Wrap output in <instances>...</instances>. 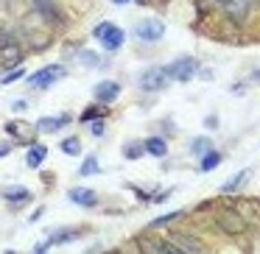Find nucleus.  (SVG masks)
I'll use <instances>...</instances> for the list:
<instances>
[{"label":"nucleus","mask_w":260,"mask_h":254,"mask_svg":"<svg viewBox=\"0 0 260 254\" xmlns=\"http://www.w3.org/2000/svg\"><path fill=\"white\" fill-rule=\"evenodd\" d=\"M34 3H37V12H40L42 17H48L53 25H62L64 23V14L56 9V3H53V0H34Z\"/></svg>","instance_id":"9b49d317"},{"label":"nucleus","mask_w":260,"mask_h":254,"mask_svg":"<svg viewBox=\"0 0 260 254\" xmlns=\"http://www.w3.org/2000/svg\"><path fill=\"white\" fill-rule=\"evenodd\" d=\"M193 154H207L210 151V140L207 137H199V140H193Z\"/></svg>","instance_id":"bb28decb"},{"label":"nucleus","mask_w":260,"mask_h":254,"mask_svg":"<svg viewBox=\"0 0 260 254\" xmlns=\"http://www.w3.org/2000/svg\"><path fill=\"white\" fill-rule=\"evenodd\" d=\"M107 118V109L104 106H87L84 112H81V123H90V120H101Z\"/></svg>","instance_id":"aec40b11"},{"label":"nucleus","mask_w":260,"mask_h":254,"mask_svg":"<svg viewBox=\"0 0 260 254\" xmlns=\"http://www.w3.org/2000/svg\"><path fill=\"white\" fill-rule=\"evenodd\" d=\"M176 218H182V209H176V212H168V215H162V218H154L151 224H148V229H157V226H165V224H174Z\"/></svg>","instance_id":"4be33fe9"},{"label":"nucleus","mask_w":260,"mask_h":254,"mask_svg":"<svg viewBox=\"0 0 260 254\" xmlns=\"http://www.w3.org/2000/svg\"><path fill=\"white\" fill-rule=\"evenodd\" d=\"M246 182H249V170H241V173H235L230 182H224V185H221V193H235L238 187L246 185Z\"/></svg>","instance_id":"dca6fc26"},{"label":"nucleus","mask_w":260,"mask_h":254,"mask_svg":"<svg viewBox=\"0 0 260 254\" xmlns=\"http://www.w3.org/2000/svg\"><path fill=\"white\" fill-rule=\"evenodd\" d=\"M92 134H95V137L104 134V118L101 120H92Z\"/></svg>","instance_id":"c85d7f7f"},{"label":"nucleus","mask_w":260,"mask_h":254,"mask_svg":"<svg viewBox=\"0 0 260 254\" xmlns=\"http://www.w3.org/2000/svg\"><path fill=\"white\" fill-rule=\"evenodd\" d=\"M23 48L17 45V42H6V45L0 48V64H3V67H20V64H23Z\"/></svg>","instance_id":"6e6552de"},{"label":"nucleus","mask_w":260,"mask_h":254,"mask_svg":"<svg viewBox=\"0 0 260 254\" xmlns=\"http://www.w3.org/2000/svg\"><path fill=\"white\" fill-rule=\"evenodd\" d=\"M45 157H48V148L45 146H31L25 162H28V168H40V165L45 162Z\"/></svg>","instance_id":"4468645a"},{"label":"nucleus","mask_w":260,"mask_h":254,"mask_svg":"<svg viewBox=\"0 0 260 254\" xmlns=\"http://www.w3.org/2000/svg\"><path fill=\"white\" fill-rule=\"evenodd\" d=\"M62 151H64V154H70V157H79V154H81V142H79V137H68V140H62Z\"/></svg>","instance_id":"412c9836"},{"label":"nucleus","mask_w":260,"mask_h":254,"mask_svg":"<svg viewBox=\"0 0 260 254\" xmlns=\"http://www.w3.org/2000/svg\"><path fill=\"white\" fill-rule=\"evenodd\" d=\"M218 162H221V154H218V151H207V154L202 157V165H199V168H202L204 173H210V170L218 168Z\"/></svg>","instance_id":"f3484780"},{"label":"nucleus","mask_w":260,"mask_h":254,"mask_svg":"<svg viewBox=\"0 0 260 254\" xmlns=\"http://www.w3.org/2000/svg\"><path fill=\"white\" fill-rule=\"evenodd\" d=\"M23 76H25V70H23V67H12L6 76H3V79H0V81H3V84H12V81L23 79Z\"/></svg>","instance_id":"a878e982"},{"label":"nucleus","mask_w":260,"mask_h":254,"mask_svg":"<svg viewBox=\"0 0 260 254\" xmlns=\"http://www.w3.org/2000/svg\"><path fill=\"white\" fill-rule=\"evenodd\" d=\"M168 84V73H165V67H148L140 73V87L146 92H157L162 90V87Z\"/></svg>","instance_id":"20e7f679"},{"label":"nucleus","mask_w":260,"mask_h":254,"mask_svg":"<svg viewBox=\"0 0 260 254\" xmlns=\"http://www.w3.org/2000/svg\"><path fill=\"white\" fill-rule=\"evenodd\" d=\"M165 73H168V79L190 81L193 76L199 73V59H193V56H179V59H174V62L165 67Z\"/></svg>","instance_id":"f257e3e1"},{"label":"nucleus","mask_w":260,"mask_h":254,"mask_svg":"<svg viewBox=\"0 0 260 254\" xmlns=\"http://www.w3.org/2000/svg\"><path fill=\"white\" fill-rule=\"evenodd\" d=\"M12 106H14V112H23V109H25V101H14Z\"/></svg>","instance_id":"7c9ffc66"},{"label":"nucleus","mask_w":260,"mask_h":254,"mask_svg":"<svg viewBox=\"0 0 260 254\" xmlns=\"http://www.w3.org/2000/svg\"><path fill=\"white\" fill-rule=\"evenodd\" d=\"M6 154H9V146L6 142H0V157H6Z\"/></svg>","instance_id":"2f4dec72"},{"label":"nucleus","mask_w":260,"mask_h":254,"mask_svg":"<svg viewBox=\"0 0 260 254\" xmlns=\"http://www.w3.org/2000/svg\"><path fill=\"white\" fill-rule=\"evenodd\" d=\"M79 59H81V62H84V64H98V59L92 56V53H81Z\"/></svg>","instance_id":"c756f323"},{"label":"nucleus","mask_w":260,"mask_h":254,"mask_svg":"<svg viewBox=\"0 0 260 254\" xmlns=\"http://www.w3.org/2000/svg\"><path fill=\"white\" fill-rule=\"evenodd\" d=\"M143 146H146V151H148V154H154V157H165V154H168V146H165L162 137H148V140L143 142Z\"/></svg>","instance_id":"2eb2a0df"},{"label":"nucleus","mask_w":260,"mask_h":254,"mask_svg":"<svg viewBox=\"0 0 260 254\" xmlns=\"http://www.w3.org/2000/svg\"><path fill=\"white\" fill-rule=\"evenodd\" d=\"M135 243H137V248H143V251H159V254H176V251H179V246H176V243L159 240V237H151V235L137 237Z\"/></svg>","instance_id":"423d86ee"},{"label":"nucleus","mask_w":260,"mask_h":254,"mask_svg":"<svg viewBox=\"0 0 260 254\" xmlns=\"http://www.w3.org/2000/svg\"><path fill=\"white\" fill-rule=\"evenodd\" d=\"M115 6H126V3H129V0H112Z\"/></svg>","instance_id":"473e14b6"},{"label":"nucleus","mask_w":260,"mask_h":254,"mask_svg":"<svg viewBox=\"0 0 260 254\" xmlns=\"http://www.w3.org/2000/svg\"><path fill=\"white\" fill-rule=\"evenodd\" d=\"M174 243L179 246V251H202V246H199L196 240H190V237H185V235H174Z\"/></svg>","instance_id":"a211bd4d"},{"label":"nucleus","mask_w":260,"mask_h":254,"mask_svg":"<svg viewBox=\"0 0 260 254\" xmlns=\"http://www.w3.org/2000/svg\"><path fill=\"white\" fill-rule=\"evenodd\" d=\"M143 151H146V146H137V142H132V146L123 148V157H126V159H137V157H143Z\"/></svg>","instance_id":"393cba45"},{"label":"nucleus","mask_w":260,"mask_h":254,"mask_svg":"<svg viewBox=\"0 0 260 254\" xmlns=\"http://www.w3.org/2000/svg\"><path fill=\"white\" fill-rule=\"evenodd\" d=\"M215 224H218L226 235H241V232L246 229V221H243V215L238 212V209H221V212L215 215Z\"/></svg>","instance_id":"f03ea898"},{"label":"nucleus","mask_w":260,"mask_h":254,"mask_svg":"<svg viewBox=\"0 0 260 254\" xmlns=\"http://www.w3.org/2000/svg\"><path fill=\"white\" fill-rule=\"evenodd\" d=\"M92 34L104 42V48H107V51H118V48L123 45V31H120L118 25H112V23H101L95 31H92Z\"/></svg>","instance_id":"7ed1b4c3"},{"label":"nucleus","mask_w":260,"mask_h":254,"mask_svg":"<svg viewBox=\"0 0 260 254\" xmlns=\"http://www.w3.org/2000/svg\"><path fill=\"white\" fill-rule=\"evenodd\" d=\"M6 131H9V134H14V137H23V142L34 140V137H31V129H28V126H23V123H9Z\"/></svg>","instance_id":"6ab92c4d"},{"label":"nucleus","mask_w":260,"mask_h":254,"mask_svg":"<svg viewBox=\"0 0 260 254\" xmlns=\"http://www.w3.org/2000/svg\"><path fill=\"white\" fill-rule=\"evenodd\" d=\"M70 120H73V118H70L68 112H64V115H56V118H42L40 123H37V129H40V131H59L62 126H68Z\"/></svg>","instance_id":"ddd939ff"},{"label":"nucleus","mask_w":260,"mask_h":254,"mask_svg":"<svg viewBox=\"0 0 260 254\" xmlns=\"http://www.w3.org/2000/svg\"><path fill=\"white\" fill-rule=\"evenodd\" d=\"M224 12L232 17V23L241 25L243 20H246V14H249V0H226V3H224Z\"/></svg>","instance_id":"9d476101"},{"label":"nucleus","mask_w":260,"mask_h":254,"mask_svg":"<svg viewBox=\"0 0 260 254\" xmlns=\"http://www.w3.org/2000/svg\"><path fill=\"white\" fill-rule=\"evenodd\" d=\"M79 173H81V176H92V173H98V159L92 157V154L87 157V162L79 168Z\"/></svg>","instance_id":"5701e85b"},{"label":"nucleus","mask_w":260,"mask_h":254,"mask_svg":"<svg viewBox=\"0 0 260 254\" xmlns=\"http://www.w3.org/2000/svg\"><path fill=\"white\" fill-rule=\"evenodd\" d=\"M3 196H6L9 201H25V198H28V190H23V187H14V190H3Z\"/></svg>","instance_id":"b1692460"},{"label":"nucleus","mask_w":260,"mask_h":254,"mask_svg":"<svg viewBox=\"0 0 260 254\" xmlns=\"http://www.w3.org/2000/svg\"><path fill=\"white\" fill-rule=\"evenodd\" d=\"M135 34L140 37L143 42H159L165 37V25L159 23V20H143V23H137Z\"/></svg>","instance_id":"0eeeda50"},{"label":"nucleus","mask_w":260,"mask_h":254,"mask_svg":"<svg viewBox=\"0 0 260 254\" xmlns=\"http://www.w3.org/2000/svg\"><path fill=\"white\" fill-rule=\"evenodd\" d=\"M92 95H95L98 103H112L115 98L120 95V84H118V81H101V84H95Z\"/></svg>","instance_id":"1a4fd4ad"},{"label":"nucleus","mask_w":260,"mask_h":254,"mask_svg":"<svg viewBox=\"0 0 260 254\" xmlns=\"http://www.w3.org/2000/svg\"><path fill=\"white\" fill-rule=\"evenodd\" d=\"M68 196H70V201L81 204V207H95V204H98V196L92 190H87V187H73Z\"/></svg>","instance_id":"f8f14e48"},{"label":"nucleus","mask_w":260,"mask_h":254,"mask_svg":"<svg viewBox=\"0 0 260 254\" xmlns=\"http://www.w3.org/2000/svg\"><path fill=\"white\" fill-rule=\"evenodd\" d=\"M76 237H79V232H56L51 237V243H68V240H76Z\"/></svg>","instance_id":"cd10ccee"},{"label":"nucleus","mask_w":260,"mask_h":254,"mask_svg":"<svg viewBox=\"0 0 260 254\" xmlns=\"http://www.w3.org/2000/svg\"><path fill=\"white\" fill-rule=\"evenodd\" d=\"M64 73H68V70H64L62 64H48V67H42L37 76H31L28 84H31V87H51L53 81L64 79Z\"/></svg>","instance_id":"39448f33"}]
</instances>
